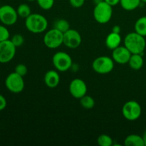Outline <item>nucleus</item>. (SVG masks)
Wrapping results in <instances>:
<instances>
[{"label": "nucleus", "instance_id": "obj_1", "mask_svg": "<svg viewBox=\"0 0 146 146\" xmlns=\"http://www.w3.org/2000/svg\"><path fill=\"white\" fill-rule=\"evenodd\" d=\"M124 46L132 54H143L146 47L145 36H143L135 31L129 33L125 36Z\"/></svg>", "mask_w": 146, "mask_h": 146}, {"label": "nucleus", "instance_id": "obj_2", "mask_svg": "<svg viewBox=\"0 0 146 146\" xmlns=\"http://www.w3.org/2000/svg\"><path fill=\"white\" fill-rule=\"evenodd\" d=\"M27 29L33 34L44 32L48 27V21L44 16L40 14H31L25 19Z\"/></svg>", "mask_w": 146, "mask_h": 146}, {"label": "nucleus", "instance_id": "obj_3", "mask_svg": "<svg viewBox=\"0 0 146 146\" xmlns=\"http://www.w3.org/2000/svg\"><path fill=\"white\" fill-rule=\"evenodd\" d=\"M113 7L106 2L105 1H101L95 5L93 11L94 19L98 23L105 24L109 22L113 16Z\"/></svg>", "mask_w": 146, "mask_h": 146}, {"label": "nucleus", "instance_id": "obj_4", "mask_svg": "<svg viewBox=\"0 0 146 146\" xmlns=\"http://www.w3.org/2000/svg\"><path fill=\"white\" fill-rule=\"evenodd\" d=\"M114 61L112 57L101 56L97 57L92 63L93 70L98 74H107L114 68Z\"/></svg>", "mask_w": 146, "mask_h": 146}, {"label": "nucleus", "instance_id": "obj_5", "mask_svg": "<svg viewBox=\"0 0 146 146\" xmlns=\"http://www.w3.org/2000/svg\"><path fill=\"white\" fill-rule=\"evenodd\" d=\"M52 63L54 68L58 71L65 72L69 70L73 66L71 56L64 51H58L53 56Z\"/></svg>", "mask_w": 146, "mask_h": 146}, {"label": "nucleus", "instance_id": "obj_6", "mask_svg": "<svg viewBox=\"0 0 146 146\" xmlns=\"http://www.w3.org/2000/svg\"><path fill=\"white\" fill-rule=\"evenodd\" d=\"M141 113L142 108L141 105L134 100L127 101L122 107L123 116L128 121H136L141 117Z\"/></svg>", "mask_w": 146, "mask_h": 146}, {"label": "nucleus", "instance_id": "obj_7", "mask_svg": "<svg viewBox=\"0 0 146 146\" xmlns=\"http://www.w3.org/2000/svg\"><path fill=\"white\" fill-rule=\"evenodd\" d=\"M44 44L47 48L54 49L61 46L64 41V33L53 28L46 32L44 36Z\"/></svg>", "mask_w": 146, "mask_h": 146}, {"label": "nucleus", "instance_id": "obj_8", "mask_svg": "<svg viewBox=\"0 0 146 146\" xmlns=\"http://www.w3.org/2000/svg\"><path fill=\"white\" fill-rule=\"evenodd\" d=\"M5 86L9 91L13 94H19L24 89L25 84L23 76L16 72L9 74L5 79Z\"/></svg>", "mask_w": 146, "mask_h": 146}, {"label": "nucleus", "instance_id": "obj_9", "mask_svg": "<svg viewBox=\"0 0 146 146\" xmlns=\"http://www.w3.org/2000/svg\"><path fill=\"white\" fill-rule=\"evenodd\" d=\"M17 9L11 5H3L0 7V21L5 26L14 25L18 19Z\"/></svg>", "mask_w": 146, "mask_h": 146}, {"label": "nucleus", "instance_id": "obj_10", "mask_svg": "<svg viewBox=\"0 0 146 146\" xmlns=\"http://www.w3.org/2000/svg\"><path fill=\"white\" fill-rule=\"evenodd\" d=\"M17 47L10 39L0 42V63L7 64L15 56Z\"/></svg>", "mask_w": 146, "mask_h": 146}, {"label": "nucleus", "instance_id": "obj_11", "mask_svg": "<svg viewBox=\"0 0 146 146\" xmlns=\"http://www.w3.org/2000/svg\"><path fill=\"white\" fill-rule=\"evenodd\" d=\"M88 88L84 80L81 78H74L69 84L70 94L74 98L80 99L87 94Z\"/></svg>", "mask_w": 146, "mask_h": 146}, {"label": "nucleus", "instance_id": "obj_12", "mask_svg": "<svg viewBox=\"0 0 146 146\" xmlns=\"http://www.w3.org/2000/svg\"><path fill=\"white\" fill-rule=\"evenodd\" d=\"M82 42V38L77 30L68 29L64 33V41L63 44L69 48H76L81 45Z\"/></svg>", "mask_w": 146, "mask_h": 146}, {"label": "nucleus", "instance_id": "obj_13", "mask_svg": "<svg viewBox=\"0 0 146 146\" xmlns=\"http://www.w3.org/2000/svg\"><path fill=\"white\" fill-rule=\"evenodd\" d=\"M131 55L132 54L125 46H119L113 50L112 58L117 64H125L128 63Z\"/></svg>", "mask_w": 146, "mask_h": 146}, {"label": "nucleus", "instance_id": "obj_14", "mask_svg": "<svg viewBox=\"0 0 146 146\" xmlns=\"http://www.w3.org/2000/svg\"><path fill=\"white\" fill-rule=\"evenodd\" d=\"M44 83L46 86L50 88H54L58 86L60 83V76L58 71L49 70L44 75Z\"/></svg>", "mask_w": 146, "mask_h": 146}, {"label": "nucleus", "instance_id": "obj_15", "mask_svg": "<svg viewBox=\"0 0 146 146\" xmlns=\"http://www.w3.org/2000/svg\"><path fill=\"white\" fill-rule=\"evenodd\" d=\"M121 41H122V38H121V34L111 31L106 38L105 44L107 48L113 51L117 47L121 46Z\"/></svg>", "mask_w": 146, "mask_h": 146}, {"label": "nucleus", "instance_id": "obj_16", "mask_svg": "<svg viewBox=\"0 0 146 146\" xmlns=\"http://www.w3.org/2000/svg\"><path fill=\"white\" fill-rule=\"evenodd\" d=\"M128 64H129V66L133 70H140L141 68H142L144 64L143 54H132Z\"/></svg>", "mask_w": 146, "mask_h": 146}, {"label": "nucleus", "instance_id": "obj_17", "mask_svg": "<svg viewBox=\"0 0 146 146\" xmlns=\"http://www.w3.org/2000/svg\"><path fill=\"white\" fill-rule=\"evenodd\" d=\"M125 146H145L143 136L137 134H131L124 140Z\"/></svg>", "mask_w": 146, "mask_h": 146}, {"label": "nucleus", "instance_id": "obj_18", "mask_svg": "<svg viewBox=\"0 0 146 146\" xmlns=\"http://www.w3.org/2000/svg\"><path fill=\"white\" fill-rule=\"evenodd\" d=\"M141 0H121L120 4L125 11H133L141 5Z\"/></svg>", "mask_w": 146, "mask_h": 146}, {"label": "nucleus", "instance_id": "obj_19", "mask_svg": "<svg viewBox=\"0 0 146 146\" xmlns=\"http://www.w3.org/2000/svg\"><path fill=\"white\" fill-rule=\"evenodd\" d=\"M135 31L143 36H146V17H141L135 21Z\"/></svg>", "mask_w": 146, "mask_h": 146}, {"label": "nucleus", "instance_id": "obj_20", "mask_svg": "<svg viewBox=\"0 0 146 146\" xmlns=\"http://www.w3.org/2000/svg\"><path fill=\"white\" fill-rule=\"evenodd\" d=\"M80 104L85 109H91L95 106V101L91 96L86 94L85 96L80 98Z\"/></svg>", "mask_w": 146, "mask_h": 146}, {"label": "nucleus", "instance_id": "obj_21", "mask_svg": "<svg viewBox=\"0 0 146 146\" xmlns=\"http://www.w3.org/2000/svg\"><path fill=\"white\" fill-rule=\"evenodd\" d=\"M54 28L58 30L61 32L65 33L66 31L70 29V24L67 20L64 19H59L55 21L54 24Z\"/></svg>", "mask_w": 146, "mask_h": 146}, {"label": "nucleus", "instance_id": "obj_22", "mask_svg": "<svg viewBox=\"0 0 146 146\" xmlns=\"http://www.w3.org/2000/svg\"><path fill=\"white\" fill-rule=\"evenodd\" d=\"M18 16L21 18L26 19L31 14V10L29 6L27 4H21L17 9Z\"/></svg>", "mask_w": 146, "mask_h": 146}, {"label": "nucleus", "instance_id": "obj_23", "mask_svg": "<svg viewBox=\"0 0 146 146\" xmlns=\"http://www.w3.org/2000/svg\"><path fill=\"white\" fill-rule=\"evenodd\" d=\"M97 143L100 146H111L113 143V141L110 135L101 134L98 136Z\"/></svg>", "mask_w": 146, "mask_h": 146}, {"label": "nucleus", "instance_id": "obj_24", "mask_svg": "<svg viewBox=\"0 0 146 146\" xmlns=\"http://www.w3.org/2000/svg\"><path fill=\"white\" fill-rule=\"evenodd\" d=\"M37 4L44 10H49L54 4V0H36Z\"/></svg>", "mask_w": 146, "mask_h": 146}, {"label": "nucleus", "instance_id": "obj_25", "mask_svg": "<svg viewBox=\"0 0 146 146\" xmlns=\"http://www.w3.org/2000/svg\"><path fill=\"white\" fill-rule=\"evenodd\" d=\"M10 33L5 25L0 24V42L9 39Z\"/></svg>", "mask_w": 146, "mask_h": 146}, {"label": "nucleus", "instance_id": "obj_26", "mask_svg": "<svg viewBox=\"0 0 146 146\" xmlns=\"http://www.w3.org/2000/svg\"><path fill=\"white\" fill-rule=\"evenodd\" d=\"M10 40H11V42L14 44V45L17 48V47H19L21 46H22L24 42V36H23L22 35H21V34H14Z\"/></svg>", "mask_w": 146, "mask_h": 146}, {"label": "nucleus", "instance_id": "obj_27", "mask_svg": "<svg viewBox=\"0 0 146 146\" xmlns=\"http://www.w3.org/2000/svg\"><path fill=\"white\" fill-rule=\"evenodd\" d=\"M14 72L24 77L28 73V68H27V66L24 65V64H19L16 66L15 68H14Z\"/></svg>", "mask_w": 146, "mask_h": 146}, {"label": "nucleus", "instance_id": "obj_28", "mask_svg": "<svg viewBox=\"0 0 146 146\" xmlns=\"http://www.w3.org/2000/svg\"><path fill=\"white\" fill-rule=\"evenodd\" d=\"M69 3L74 8H80L85 4V0H69Z\"/></svg>", "mask_w": 146, "mask_h": 146}, {"label": "nucleus", "instance_id": "obj_29", "mask_svg": "<svg viewBox=\"0 0 146 146\" xmlns=\"http://www.w3.org/2000/svg\"><path fill=\"white\" fill-rule=\"evenodd\" d=\"M7 105V101L5 97L0 94V111H3L6 108Z\"/></svg>", "mask_w": 146, "mask_h": 146}, {"label": "nucleus", "instance_id": "obj_30", "mask_svg": "<svg viewBox=\"0 0 146 146\" xmlns=\"http://www.w3.org/2000/svg\"><path fill=\"white\" fill-rule=\"evenodd\" d=\"M106 3H108L109 5H111V7H115V6L118 5V4H120V1L121 0H104Z\"/></svg>", "mask_w": 146, "mask_h": 146}, {"label": "nucleus", "instance_id": "obj_31", "mask_svg": "<svg viewBox=\"0 0 146 146\" xmlns=\"http://www.w3.org/2000/svg\"><path fill=\"white\" fill-rule=\"evenodd\" d=\"M121 31V29L120 27V26L118 25H115L113 27L112 29V31L113 32H115V33H118V34H120Z\"/></svg>", "mask_w": 146, "mask_h": 146}, {"label": "nucleus", "instance_id": "obj_32", "mask_svg": "<svg viewBox=\"0 0 146 146\" xmlns=\"http://www.w3.org/2000/svg\"><path fill=\"white\" fill-rule=\"evenodd\" d=\"M143 138V141H144V145L145 146H146V131L144 132L143 135H142Z\"/></svg>", "mask_w": 146, "mask_h": 146}, {"label": "nucleus", "instance_id": "obj_33", "mask_svg": "<svg viewBox=\"0 0 146 146\" xmlns=\"http://www.w3.org/2000/svg\"><path fill=\"white\" fill-rule=\"evenodd\" d=\"M94 3H95V4H98V3H100L101 1H104V0H94Z\"/></svg>", "mask_w": 146, "mask_h": 146}, {"label": "nucleus", "instance_id": "obj_34", "mask_svg": "<svg viewBox=\"0 0 146 146\" xmlns=\"http://www.w3.org/2000/svg\"><path fill=\"white\" fill-rule=\"evenodd\" d=\"M141 2L145 3V4H146V0H141Z\"/></svg>", "mask_w": 146, "mask_h": 146}, {"label": "nucleus", "instance_id": "obj_35", "mask_svg": "<svg viewBox=\"0 0 146 146\" xmlns=\"http://www.w3.org/2000/svg\"><path fill=\"white\" fill-rule=\"evenodd\" d=\"M28 1H36V0H27Z\"/></svg>", "mask_w": 146, "mask_h": 146}]
</instances>
